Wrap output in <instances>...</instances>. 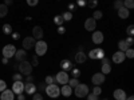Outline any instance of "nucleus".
Wrapping results in <instances>:
<instances>
[{
    "label": "nucleus",
    "mask_w": 134,
    "mask_h": 100,
    "mask_svg": "<svg viewBox=\"0 0 134 100\" xmlns=\"http://www.w3.org/2000/svg\"><path fill=\"white\" fill-rule=\"evenodd\" d=\"M44 92L47 93L48 97L57 99V97L60 96V88H59L58 84H55V83H54V84H48V85H46V90H44Z\"/></svg>",
    "instance_id": "f257e3e1"
},
{
    "label": "nucleus",
    "mask_w": 134,
    "mask_h": 100,
    "mask_svg": "<svg viewBox=\"0 0 134 100\" xmlns=\"http://www.w3.org/2000/svg\"><path fill=\"white\" fill-rule=\"evenodd\" d=\"M47 48H48V46H47V43L44 40H36L35 47H34V49H35V55L36 56H44L46 52H47Z\"/></svg>",
    "instance_id": "f03ea898"
},
{
    "label": "nucleus",
    "mask_w": 134,
    "mask_h": 100,
    "mask_svg": "<svg viewBox=\"0 0 134 100\" xmlns=\"http://www.w3.org/2000/svg\"><path fill=\"white\" fill-rule=\"evenodd\" d=\"M19 71H20L21 75H24V76L31 75V72H32V65H31V63L27 61V60H21V61L19 63Z\"/></svg>",
    "instance_id": "7ed1b4c3"
},
{
    "label": "nucleus",
    "mask_w": 134,
    "mask_h": 100,
    "mask_svg": "<svg viewBox=\"0 0 134 100\" xmlns=\"http://www.w3.org/2000/svg\"><path fill=\"white\" fill-rule=\"evenodd\" d=\"M74 93H75L76 97H85L88 93V87L86 84H83V83H79L74 88Z\"/></svg>",
    "instance_id": "20e7f679"
},
{
    "label": "nucleus",
    "mask_w": 134,
    "mask_h": 100,
    "mask_svg": "<svg viewBox=\"0 0 134 100\" xmlns=\"http://www.w3.org/2000/svg\"><path fill=\"white\" fill-rule=\"evenodd\" d=\"M15 52H16V47L14 44H7V46L3 47L2 49V53H3V58H7V59H11L15 56Z\"/></svg>",
    "instance_id": "39448f33"
},
{
    "label": "nucleus",
    "mask_w": 134,
    "mask_h": 100,
    "mask_svg": "<svg viewBox=\"0 0 134 100\" xmlns=\"http://www.w3.org/2000/svg\"><path fill=\"white\" fill-rule=\"evenodd\" d=\"M69 79H70L69 72H66V71H60V72H58L57 75H55V82H57L58 84H60V85L67 84L69 83Z\"/></svg>",
    "instance_id": "423d86ee"
},
{
    "label": "nucleus",
    "mask_w": 134,
    "mask_h": 100,
    "mask_svg": "<svg viewBox=\"0 0 134 100\" xmlns=\"http://www.w3.org/2000/svg\"><path fill=\"white\" fill-rule=\"evenodd\" d=\"M91 82H93L94 85H102L106 82V75H103L102 72H97V73L93 75Z\"/></svg>",
    "instance_id": "0eeeda50"
},
{
    "label": "nucleus",
    "mask_w": 134,
    "mask_h": 100,
    "mask_svg": "<svg viewBox=\"0 0 134 100\" xmlns=\"http://www.w3.org/2000/svg\"><path fill=\"white\" fill-rule=\"evenodd\" d=\"M12 92L15 93V95H19V93H23L24 92V83L21 82V80H19V82H14L12 83Z\"/></svg>",
    "instance_id": "6e6552de"
},
{
    "label": "nucleus",
    "mask_w": 134,
    "mask_h": 100,
    "mask_svg": "<svg viewBox=\"0 0 134 100\" xmlns=\"http://www.w3.org/2000/svg\"><path fill=\"white\" fill-rule=\"evenodd\" d=\"M35 43H36V40L34 39L32 36H27V38L23 39V41H21V44H23V48H24L26 51L35 47Z\"/></svg>",
    "instance_id": "1a4fd4ad"
},
{
    "label": "nucleus",
    "mask_w": 134,
    "mask_h": 100,
    "mask_svg": "<svg viewBox=\"0 0 134 100\" xmlns=\"http://www.w3.org/2000/svg\"><path fill=\"white\" fill-rule=\"evenodd\" d=\"M91 40L94 41V44H102L105 38H103V33L100 31H93V35H91Z\"/></svg>",
    "instance_id": "9d476101"
},
{
    "label": "nucleus",
    "mask_w": 134,
    "mask_h": 100,
    "mask_svg": "<svg viewBox=\"0 0 134 100\" xmlns=\"http://www.w3.org/2000/svg\"><path fill=\"white\" fill-rule=\"evenodd\" d=\"M95 28H97V20H94L93 17L86 19V21H85V29L88 31V32H93Z\"/></svg>",
    "instance_id": "9b49d317"
},
{
    "label": "nucleus",
    "mask_w": 134,
    "mask_h": 100,
    "mask_svg": "<svg viewBox=\"0 0 134 100\" xmlns=\"http://www.w3.org/2000/svg\"><path fill=\"white\" fill-rule=\"evenodd\" d=\"M125 59H126V56H125V52L118 51V52L113 53V58H111V61L115 63V64H121V63L124 61Z\"/></svg>",
    "instance_id": "f8f14e48"
},
{
    "label": "nucleus",
    "mask_w": 134,
    "mask_h": 100,
    "mask_svg": "<svg viewBox=\"0 0 134 100\" xmlns=\"http://www.w3.org/2000/svg\"><path fill=\"white\" fill-rule=\"evenodd\" d=\"M43 35H44V32H43V28L39 27V26H35L32 28V38L35 39V40H42L43 39Z\"/></svg>",
    "instance_id": "ddd939ff"
},
{
    "label": "nucleus",
    "mask_w": 134,
    "mask_h": 100,
    "mask_svg": "<svg viewBox=\"0 0 134 100\" xmlns=\"http://www.w3.org/2000/svg\"><path fill=\"white\" fill-rule=\"evenodd\" d=\"M0 100H15V93L12 90H4L0 95Z\"/></svg>",
    "instance_id": "4468645a"
},
{
    "label": "nucleus",
    "mask_w": 134,
    "mask_h": 100,
    "mask_svg": "<svg viewBox=\"0 0 134 100\" xmlns=\"http://www.w3.org/2000/svg\"><path fill=\"white\" fill-rule=\"evenodd\" d=\"M86 59H87V56H86V53H85L83 51H78V52L75 53V56H74V60H75V63H78V64H83V63L86 61Z\"/></svg>",
    "instance_id": "2eb2a0df"
},
{
    "label": "nucleus",
    "mask_w": 134,
    "mask_h": 100,
    "mask_svg": "<svg viewBox=\"0 0 134 100\" xmlns=\"http://www.w3.org/2000/svg\"><path fill=\"white\" fill-rule=\"evenodd\" d=\"M60 95L64 96V97H70L72 95V88L69 84H63L62 88H60Z\"/></svg>",
    "instance_id": "dca6fc26"
},
{
    "label": "nucleus",
    "mask_w": 134,
    "mask_h": 100,
    "mask_svg": "<svg viewBox=\"0 0 134 100\" xmlns=\"http://www.w3.org/2000/svg\"><path fill=\"white\" fill-rule=\"evenodd\" d=\"M18 61H21V60H26L27 59V51L24 48H21V49H16L15 52V56H14Z\"/></svg>",
    "instance_id": "f3484780"
},
{
    "label": "nucleus",
    "mask_w": 134,
    "mask_h": 100,
    "mask_svg": "<svg viewBox=\"0 0 134 100\" xmlns=\"http://www.w3.org/2000/svg\"><path fill=\"white\" fill-rule=\"evenodd\" d=\"M24 92L27 95H34L36 92V85L34 83H24Z\"/></svg>",
    "instance_id": "a211bd4d"
},
{
    "label": "nucleus",
    "mask_w": 134,
    "mask_h": 100,
    "mask_svg": "<svg viewBox=\"0 0 134 100\" xmlns=\"http://www.w3.org/2000/svg\"><path fill=\"white\" fill-rule=\"evenodd\" d=\"M113 95H114V99L115 100H126V92L124 90H121V88L115 90Z\"/></svg>",
    "instance_id": "6ab92c4d"
},
{
    "label": "nucleus",
    "mask_w": 134,
    "mask_h": 100,
    "mask_svg": "<svg viewBox=\"0 0 134 100\" xmlns=\"http://www.w3.org/2000/svg\"><path fill=\"white\" fill-rule=\"evenodd\" d=\"M60 68H62V71L69 72L72 70V63L70 60H63V61H60Z\"/></svg>",
    "instance_id": "aec40b11"
},
{
    "label": "nucleus",
    "mask_w": 134,
    "mask_h": 100,
    "mask_svg": "<svg viewBox=\"0 0 134 100\" xmlns=\"http://www.w3.org/2000/svg\"><path fill=\"white\" fill-rule=\"evenodd\" d=\"M129 15H130V11H129L127 8L122 7V8L118 9V16H119V19H127Z\"/></svg>",
    "instance_id": "412c9836"
},
{
    "label": "nucleus",
    "mask_w": 134,
    "mask_h": 100,
    "mask_svg": "<svg viewBox=\"0 0 134 100\" xmlns=\"http://www.w3.org/2000/svg\"><path fill=\"white\" fill-rule=\"evenodd\" d=\"M118 48H119V51H122V52H125L127 48H130L129 47V44L126 43V40H119L118 41Z\"/></svg>",
    "instance_id": "4be33fe9"
},
{
    "label": "nucleus",
    "mask_w": 134,
    "mask_h": 100,
    "mask_svg": "<svg viewBox=\"0 0 134 100\" xmlns=\"http://www.w3.org/2000/svg\"><path fill=\"white\" fill-rule=\"evenodd\" d=\"M8 15V7L3 3V4H0V19L2 17H5Z\"/></svg>",
    "instance_id": "5701e85b"
},
{
    "label": "nucleus",
    "mask_w": 134,
    "mask_h": 100,
    "mask_svg": "<svg viewBox=\"0 0 134 100\" xmlns=\"http://www.w3.org/2000/svg\"><path fill=\"white\" fill-rule=\"evenodd\" d=\"M100 72H102L103 75H109L111 72V64H102V67H100Z\"/></svg>",
    "instance_id": "b1692460"
},
{
    "label": "nucleus",
    "mask_w": 134,
    "mask_h": 100,
    "mask_svg": "<svg viewBox=\"0 0 134 100\" xmlns=\"http://www.w3.org/2000/svg\"><path fill=\"white\" fill-rule=\"evenodd\" d=\"M12 32H14V29H12V26L11 24H4L3 26V33L4 35H11Z\"/></svg>",
    "instance_id": "393cba45"
},
{
    "label": "nucleus",
    "mask_w": 134,
    "mask_h": 100,
    "mask_svg": "<svg viewBox=\"0 0 134 100\" xmlns=\"http://www.w3.org/2000/svg\"><path fill=\"white\" fill-rule=\"evenodd\" d=\"M124 7L127 8L129 11L134 8V0H124Z\"/></svg>",
    "instance_id": "a878e982"
},
{
    "label": "nucleus",
    "mask_w": 134,
    "mask_h": 100,
    "mask_svg": "<svg viewBox=\"0 0 134 100\" xmlns=\"http://www.w3.org/2000/svg\"><path fill=\"white\" fill-rule=\"evenodd\" d=\"M98 51H99V48L91 49L90 52H88V58L93 59V60H97V58H98Z\"/></svg>",
    "instance_id": "bb28decb"
},
{
    "label": "nucleus",
    "mask_w": 134,
    "mask_h": 100,
    "mask_svg": "<svg viewBox=\"0 0 134 100\" xmlns=\"http://www.w3.org/2000/svg\"><path fill=\"white\" fill-rule=\"evenodd\" d=\"M63 21H64V20H63L62 15H57V16L54 17V23L57 24L58 27H59V26H63Z\"/></svg>",
    "instance_id": "cd10ccee"
},
{
    "label": "nucleus",
    "mask_w": 134,
    "mask_h": 100,
    "mask_svg": "<svg viewBox=\"0 0 134 100\" xmlns=\"http://www.w3.org/2000/svg\"><path fill=\"white\" fill-rule=\"evenodd\" d=\"M67 84H69L71 88H75L78 84H79V80H78L76 77H71V79H69V83H67Z\"/></svg>",
    "instance_id": "c85d7f7f"
},
{
    "label": "nucleus",
    "mask_w": 134,
    "mask_h": 100,
    "mask_svg": "<svg viewBox=\"0 0 134 100\" xmlns=\"http://www.w3.org/2000/svg\"><path fill=\"white\" fill-rule=\"evenodd\" d=\"M94 20H99V19H102L103 17V14H102V11H94V14L91 16Z\"/></svg>",
    "instance_id": "c756f323"
},
{
    "label": "nucleus",
    "mask_w": 134,
    "mask_h": 100,
    "mask_svg": "<svg viewBox=\"0 0 134 100\" xmlns=\"http://www.w3.org/2000/svg\"><path fill=\"white\" fill-rule=\"evenodd\" d=\"M62 17H63V20H64V21H70V20L72 19V12L67 11V12H64V14L62 15Z\"/></svg>",
    "instance_id": "7c9ffc66"
},
{
    "label": "nucleus",
    "mask_w": 134,
    "mask_h": 100,
    "mask_svg": "<svg viewBox=\"0 0 134 100\" xmlns=\"http://www.w3.org/2000/svg\"><path fill=\"white\" fill-rule=\"evenodd\" d=\"M125 56L126 58H129V59H133L134 58V49L130 47V48H127L126 51H125Z\"/></svg>",
    "instance_id": "2f4dec72"
},
{
    "label": "nucleus",
    "mask_w": 134,
    "mask_h": 100,
    "mask_svg": "<svg viewBox=\"0 0 134 100\" xmlns=\"http://www.w3.org/2000/svg\"><path fill=\"white\" fill-rule=\"evenodd\" d=\"M91 93H94V95L99 96L100 93H102V88H100V85H94V88H93V92H91Z\"/></svg>",
    "instance_id": "473e14b6"
},
{
    "label": "nucleus",
    "mask_w": 134,
    "mask_h": 100,
    "mask_svg": "<svg viewBox=\"0 0 134 100\" xmlns=\"http://www.w3.org/2000/svg\"><path fill=\"white\" fill-rule=\"evenodd\" d=\"M44 83L48 85V84H54V83H57V82H55V77L54 76H50L48 75V76H46V79H44Z\"/></svg>",
    "instance_id": "72a5a7b5"
},
{
    "label": "nucleus",
    "mask_w": 134,
    "mask_h": 100,
    "mask_svg": "<svg viewBox=\"0 0 134 100\" xmlns=\"http://www.w3.org/2000/svg\"><path fill=\"white\" fill-rule=\"evenodd\" d=\"M86 5H88V8H93V9H94V8L98 5V0H88Z\"/></svg>",
    "instance_id": "f704fd0d"
},
{
    "label": "nucleus",
    "mask_w": 134,
    "mask_h": 100,
    "mask_svg": "<svg viewBox=\"0 0 134 100\" xmlns=\"http://www.w3.org/2000/svg\"><path fill=\"white\" fill-rule=\"evenodd\" d=\"M31 65L32 67H36V65H39V60H38V56H36V55H34V56L31 58Z\"/></svg>",
    "instance_id": "c9c22d12"
},
{
    "label": "nucleus",
    "mask_w": 134,
    "mask_h": 100,
    "mask_svg": "<svg viewBox=\"0 0 134 100\" xmlns=\"http://www.w3.org/2000/svg\"><path fill=\"white\" fill-rule=\"evenodd\" d=\"M122 7H124V0H115V2H114V8L118 11Z\"/></svg>",
    "instance_id": "e433bc0d"
},
{
    "label": "nucleus",
    "mask_w": 134,
    "mask_h": 100,
    "mask_svg": "<svg viewBox=\"0 0 134 100\" xmlns=\"http://www.w3.org/2000/svg\"><path fill=\"white\" fill-rule=\"evenodd\" d=\"M21 79H23V75H21V73H14L12 75V80L14 82H19Z\"/></svg>",
    "instance_id": "4c0bfd02"
},
{
    "label": "nucleus",
    "mask_w": 134,
    "mask_h": 100,
    "mask_svg": "<svg viewBox=\"0 0 134 100\" xmlns=\"http://www.w3.org/2000/svg\"><path fill=\"white\" fill-rule=\"evenodd\" d=\"M4 90H7V83L3 79H0V92H3Z\"/></svg>",
    "instance_id": "58836bf2"
},
{
    "label": "nucleus",
    "mask_w": 134,
    "mask_h": 100,
    "mask_svg": "<svg viewBox=\"0 0 134 100\" xmlns=\"http://www.w3.org/2000/svg\"><path fill=\"white\" fill-rule=\"evenodd\" d=\"M71 71H72V77H76V79H78V77L81 76V71L78 68H72Z\"/></svg>",
    "instance_id": "ea45409f"
},
{
    "label": "nucleus",
    "mask_w": 134,
    "mask_h": 100,
    "mask_svg": "<svg viewBox=\"0 0 134 100\" xmlns=\"http://www.w3.org/2000/svg\"><path fill=\"white\" fill-rule=\"evenodd\" d=\"M26 2H27V4H28L30 7H35V5H38L39 0H26Z\"/></svg>",
    "instance_id": "a19ab883"
},
{
    "label": "nucleus",
    "mask_w": 134,
    "mask_h": 100,
    "mask_svg": "<svg viewBox=\"0 0 134 100\" xmlns=\"http://www.w3.org/2000/svg\"><path fill=\"white\" fill-rule=\"evenodd\" d=\"M126 31H127V33H129V36H133V35H134V26H133V24H130V26L127 27V29H126Z\"/></svg>",
    "instance_id": "79ce46f5"
},
{
    "label": "nucleus",
    "mask_w": 134,
    "mask_h": 100,
    "mask_svg": "<svg viewBox=\"0 0 134 100\" xmlns=\"http://www.w3.org/2000/svg\"><path fill=\"white\" fill-rule=\"evenodd\" d=\"M86 97H87V100H99V99H98V96H97V95H94V93H87V96H86Z\"/></svg>",
    "instance_id": "37998d69"
},
{
    "label": "nucleus",
    "mask_w": 134,
    "mask_h": 100,
    "mask_svg": "<svg viewBox=\"0 0 134 100\" xmlns=\"http://www.w3.org/2000/svg\"><path fill=\"white\" fill-rule=\"evenodd\" d=\"M32 100H43V96H42V93H34L32 95Z\"/></svg>",
    "instance_id": "c03bdc74"
},
{
    "label": "nucleus",
    "mask_w": 134,
    "mask_h": 100,
    "mask_svg": "<svg viewBox=\"0 0 134 100\" xmlns=\"http://www.w3.org/2000/svg\"><path fill=\"white\" fill-rule=\"evenodd\" d=\"M126 40V43L129 44V47H131L133 46V44H134V39H133V36H129L127 39H125Z\"/></svg>",
    "instance_id": "a18cd8bd"
},
{
    "label": "nucleus",
    "mask_w": 134,
    "mask_h": 100,
    "mask_svg": "<svg viewBox=\"0 0 134 100\" xmlns=\"http://www.w3.org/2000/svg\"><path fill=\"white\" fill-rule=\"evenodd\" d=\"M76 4L79 7H85L87 4V2H86V0H76Z\"/></svg>",
    "instance_id": "49530a36"
},
{
    "label": "nucleus",
    "mask_w": 134,
    "mask_h": 100,
    "mask_svg": "<svg viewBox=\"0 0 134 100\" xmlns=\"http://www.w3.org/2000/svg\"><path fill=\"white\" fill-rule=\"evenodd\" d=\"M64 32H66V28H64L63 26H59V27H58V33H59V35H63Z\"/></svg>",
    "instance_id": "de8ad7c7"
},
{
    "label": "nucleus",
    "mask_w": 134,
    "mask_h": 100,
    "mask_svg": "<svg viewBox=\"0 0 134 100\" xmlns=\"http://www.w3.org/2000/svg\"><path fill=\"white\" fill-rule=\"evenodd\" d=\"M26 83H34V76L28 75V76H27V79H26Z\"/></svg>",
    "instance_id": "09e8293b"
},
{
    "label": "nucleus",
    "mask_w": 134,
    "mask_h": 100,
    "mask_svg": "<svg viewBox=\"0 0 134 100\" xmlns=\"http://www.w3.org/2000/svg\"><path fill=\"white\" fill-rule=\"evenodd\" d=\"M100 61H102V64H110V60L107 58H103V59H100Z\"/></svg>",
    "instance_id": "8fccbe9b"
},
{
    "label": "nucleus",
    "mask_w": 134,
    "mask_h": 100,
    "mask_svg": "<svg viewBox=\"0 0 134 100\" xmlns=\"http://www.w3.org/2000/svg\"><path fill=\"white\" fill-rule=\"evenodd\" d=\"M18 100H26L24 93H19V95H18Z\"/></svg>",
    "instance_id": "3c124183"
},
{
    "label": "nucleus",
    "mask_w": 134,
    "mask_h": 100,
    "mask_svg": "<svg viewBox=\"0 0 134 100\" xmlns=\"http://www.w3.org/2000/svg\"><path fill=\"white\" fill-rule=\"evenodd\" d=\"M69 11H70V12L75 11V4H69Z\"/></svg>",
    "instance_id": "603ef678"
},
{
    "label": "nucleus",
    "mask_w": 134,
    "mask_h": 100,
    "mask_svg": "<svg viewBox=\"0 0 134 100\" xmlns=\"http://www.w3.org/2000/svg\"><path fill=\"white\" fill-rule=\"evenodd\" d=\"M14 3V0H4V4L8 7V5H11V4H12Z\"/></svg>",
    "instance_id": "864d4df0"
},
{
    "label": "nucleus",
    "mask_w": 134,
    "mask_h": 100,
    "mask_svg": "<svg viewBox=\"0 0 134 100\" xmlns=\"http://www.w3.org/2000/svg\"><path fill=\"white\" fill-rule=\"evenodd\" d=\"M46 85H47L46 83H44V84H40V85H39V90H40V91H44V90H46Z\"/></svg>",
    "instance_id": "5fc2aeb1"
},
{
    "label": "nucleus",
    "mask_w": 134,
    "mask_h": 100,
    "mask_svg": "<svg viewBox=\"0 0 134 100\" xmlns=\"http://www.w3.org/2000/svg\"><path fill=\"white\" fill-rule=\"evenodd\" d=\"M11 35H12V38H14V39H19V33H18V32H12Z\"/></svg>",
    "instance_id": "6e6d98bb"
},
{
    "label": "nucleus",
    "mask_w": 134,
    "mask_h": 100,
    "mask_svg": "<svg viewBox=\"0 0 134 100\" xmlns=\"http://www.w3.org/2000/svg\"><path fill=\"white\" fill-rule=\"evenodd\" d=\"M2 63H3V64H8V59H7V58H3Z\"/></svg>",
    "instance_id": "4d7b16f0"
},
{
    "label": "nucleus",
    "mask_w": 134,
    "mask_h": 100,
    "mask_svg": "<svg viewBox=\"0 0 134 100\" xmlns=\"http://www.w3.org/2000/svg\"><path fill=\"white\" fill-rule=\"evenodd\" d=\"M126 100H134V96H129V97H126Z\"/></svg>",
    "instance_id": "13d9d810"
}]
</instances>
